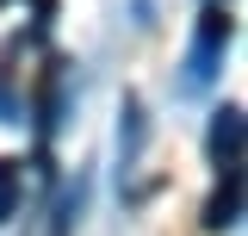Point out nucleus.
I'll return each instance as SVG.
<instances>
[{
    "mask_svg": "<svg viewBox=\"0 0 248 236\" xmlns=\"http://www.w3.org/2000/svg\"><path fill=\"white\" fill-rule=\"evenodd\" d=\"M230 37H236V19L223 6H205L199 13V37H192V56H186V87H205L217 75V56L230 50Z\"/></svg>",
    "mask_w": 248,
    "mask_h": 236,
    "instance_id": "nucleus-1",
    "label": "nucleus"
},
{
    "mask_svg": "<svg viewBox=\"0 0 248 236\" xmlns=\"http://www.w3.org/2000/svg\"><path fill=\"white\" fill-rule=\"evenodd\" d=\"M19 174H25L19 162H0V224L13 218V205H19Z\"/></svg>",
    "mask_w": 248,
    "mask_h": 236,
    "instance_id": "nucleus-4",
    "label": "nucleus"
},
{
    "mask_svg": "<svg viewBox=\"0 0 248 236\" xmlns=\"http://www.w3.org/2000/svg\"><path fill=\"white\" fill-rule=\"evenodd\" d=\"M236 211H242V168H236V174H223V186L211 193V205H205V230H230V224H236Z\"/></svg>",
    "mask_w": 248,
    "mask_h": 236,
    "instance_id": "nucleus-3",
    "label": "nucleus"
},
{
    "mask_svg": "<svg viewBox=\"0 0 248 236\" xmlns=\"http://www.w3.org/2000/svg\"><path fill=\"white\" fill-rule=\"evenodd\" d=\"M205 149H211V168H217V174H236V168H242V106H223V112L211 118Z\"/></svg>",
    "mask_w": 248,
    "mask_h": 236,
    "instance_id": "nucleus-2",
    "label": "nucleus"
}]
</instances>
